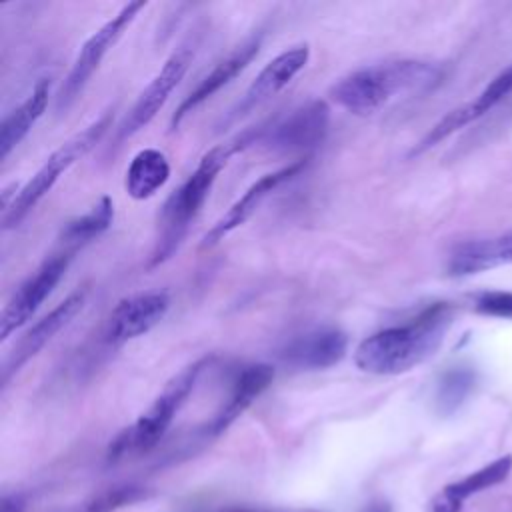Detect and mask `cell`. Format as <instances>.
<instances>
[{
    "instance_id": "1",
    "label": "cell",
    "mask_w": 512,
    "mask_h": 512,
    "mask_svg": "<svg viewBox=\"0 0 512 512\" xmlns=\"http://www.w3.org/2000/svg\"><path fill=\"white\" fill-rule=\"evenodd\" d=\"M452 318V306L436 302L408 324L390 326L364 338L354 350V362L362 372L374 376L404 374L440 348Z\"/></svg>"
},
{
    "instance_id": "2",
    "label": "cell",
    "mask_w": 512,
    "mask_h": 512,
    "mask_svg": "<svg viewBox=\"0 0 512 512\" xmlns=\"http://www.w3.org/2000/svg\"><path fill=\"white\" fill-rule=\"evenodd\" d=\"M252 142H254L252 134H242L236 140L210 148L200 158L198 166L186 178V182L176 192L170 194L160 214V226H158L154 250L150 254V266H158L166 262L178 250V246L182 244L188 232L190 222L198 216L218 174L224 170L230 156Z\"/></svg>"
},
{
    "instance_id": "3",
    "label": "cell",
    "mask_w": 512,
    "mask_h": 512,
    "mask_svg": "<svg viewBox=\"0 0 512 512\" xmlns=\"http://www.w3.org/2000/svg\"><path fill=\"white\" fill-rule=\"evenodd\" d=\"M436 66L420 60H396L360 68L330 88V98L344 110L366 116L378 112L396 94L430 88L438 80Z\"/></svg>"
},
{
    "instance_id": "4",
    "label": "cell",
    "mask_w": 512,
    "mask_h": 512,
    "mask_svg": "<svg viewBox=\"0 0 512 512\" xmlns=\"http://www.w3.org/2000/svg\"><path fill=\"white\" fill-rule=\"evenodd\" d=\"M212 358H200L190 366L182 368L176 376H172L162 392L154 398V402L138 416V420L124 428L108 446V462H116L124 458L128 452H148L154 448L166 430L170 428L174 416L184 406L188 396L192 394L200 374L210 366Z\"/></svg>"
},
{
    "instance_id": "5",
    "label": "cell",
    "mask_w": 512,
    "mask_h": 512,
    "mask_svg": "<svg viewBox=\"0 0 512 512\" xmlns=\"http://www.w3.org/2000/svg\"><path fill=\"white\" fill-rule=\"evenodd\" d=\"M110 124H112V112H106L98 120L88 124L82 132L66 140L60 148H56L44 160V164L34 172V176L20 188L10 208L2 212V228L4 230L16 228L36 208V204L54 188L60 176L100 142V138L110 128Z\"/></svg>"
},
{
    "instance_id": "6",
    "label": "cell",
    "mask_w": 512,
    "mask_h": 512,
    "mask_svg": "<svg viewBox=\"0 0 512 512\" xmlns=\"http://www.w3.org/2000/svg\"><path fill=\"white\" fill-rule=\"evenodd\" d=\"M146 8L144 0H134L128 2L120 8L116 16H112L106 24H102L80 48L58 96H56V108L62 112L66 110L84 90L92 74L98 70L100 62L108 54V50L120 40V36L126 32V28L134 22L138 12Z\"/></svg>"
},
{
    "instance_id": "7",
    "label": "cell",
    "mask_w": 512,
    "mask_h": 512,
    "mask_svg": "<svg viewBox=\"0 0 512 512\" xmlns=\"http://www.w3.org/2000/svg\"><path fill=\"white\" fill-rule=\"evenodd\" d=\"M72 254L74 250H66L50 256L30 278H26L18 286V290L10 296L0 314V342H6L12 332H16L34 316V312L64 276Z\"/></svg>"
},
{
    "instance_id": "8",
    "label": "cell",
    "mask_w": 512,
    "mask_h": 512,
    "mask_svg": "<svg viewBox=\"0 0 512 512\" xmlns=\"http://www.w3.org/2000/svg\"><path fill=\"white\" fill-rule=\"evenodd\" d=\"M330 122V108L324 100H310L280 122L270 126V130L260 134V140L278 152H308L324 142Z\"/></svg>"
},
{
    "instance_id": "9",
    "label": "cell",
    "mask_w": 512,
    "mask_h": 512,
    "mask_svg": "<svg viewBox=\"0 0 512 512\" xmlns=\"http://www.w3.org/2000/svg\"><path fill=\"white\" fill-rule=\"evenodd\" d=\"M192 60V50L188 46L178 48L170 54V58L164 62V66L156 72V76L148 82V86L138 94L134 106L128 110L126 118L122 120L118 128V138H130L138 130H142L164 106L172 90L180 84L184 78L188 66Z\"/></svg>"
},
{
    "instance_id": "10",
    "label": "cell",
    "mask_w": 512,
    "mask_h": 512,
    "mask_svg": "<svg viewBox=\"0 0 512 512\" xmlns=\"http://www.w3.org/2000/svg\"><path fill=\"white\" fill-rule=\"evenodd\" d=\"M306 166H308V156L306 158H298V160L290 162L288 166H282V168H278L274 172H268V174L260 176L256 182H252L246 188V192L204 234L200 246L202 248H210V246L218 244L220 240H224L232 230L242 226L278 186H282L284 182H288L294 176H298Z\"/></svg>"
},
{
    "instance_id": "11",
    "label": "cell",
    "mask_w": 512,
    "mask_h": 512,
    "mask_svg": "<svg viewBox=\"0 0 512 512\" xmlns=\"http://www.w3.org/2000/svg\"><path fill=\"white\" fill-rule=\"evenodd\" d=\"M170 298L164 290L142 292L120 300L108 316L106 342L120 346L150 332L168 312Z\"/></svg>"
},
{
    "instance_id": "12",
    "label": "cell",
    "mask_w": 512,
    "mask_h": 512,
    "mask_svg": "<svg viewBox=\"0 0 512 512\" xmlns=\"http://www.w3.org/2000/svg\"><path fill=\"white\" fill-rule=\"evenodd\" d=\"M86 288H80L66 296L60 304H56L46 316H42L32 328L24 332V336L18 340L14 350L10 352L8 360L2 368V386L8 384V380L30 360L34 358L64 326H68L74 316L84 308L86 302Z\"/></svg>"
},
{
    "instance_id": "13",
    "label": "cell",
    "mask_w": 512,
    "mask_h": 512,
    "mask_svg": "<svg viewBox=\"0 0 512 512\" xmlns=\"http://www.w3.org/2000/svg\"><path fill=\"white\" fill-rule=\"evenodd\" d=\"M348 350V336L334 326L314 328L288 340L280 360L296 370H326L338 364Z\"/></svg>"
},
{
    "instance_id": "14",
    "label": "cell",
    "mask_w": 512,
    "mask_h": 512,
    "mask_svg": "<svg viewBox=\"0 0 512 512\" xmlns=\"http://www.w3.org/2000/svg\"><path fill=\"white\" fill-rule=\"evenodd\" d=\"M262 44V36H250L246 42H242L232 54H228L224 60H220L190 92L188 96L180 102V106L176 108L170 126L178 128L182 124V120L194 112L202 102H206L208 98H212L218 90H222L226 84H230L258 54Z\"/></svg>"
},
{
    "instance_id": "15",
    "label": "cell",
    "mask_w": 512,
    "mask_h": 512,
    "mask_svg": "<svg viewBox=\"0 0 512 512\" xmlns=\"http://www.w3.org/2000/svg\"><path fill=\"white\" fill-rule=\"evenodd\" d=\"M308 60H310L308 44H296V46L280 52L250 82L248 90L244 92V96L236 108V114H246V112L254 110L256 106H260L262 102L270 100L274 94H278L282 88H286L300 74V70H304Z\"/></svg>"
},
{
    "instance_id": "16",
    "label": "cell",
    "mask_w": 512,
    "mask_h": 512,
    "mask_svg": "<svg viewBox=\"0 0 512 512\" xmlns=\"http://www.w3.org/2000/svg\"><path fill=\"white\" fill-rule=\"evenodd\" d=\"M274 380V368L266 362L246 364L238 370L228 400L222 408L214 414L212 422L208 424V432L212 436L222 434Z\"/></svg>"
},
{
    "instance_id": "17",
    "label": "cell",
    "mask_w": 512,
    "mask_h": 512,
    "mask_svg": "<svg viewBox=\"0 0 512 512\" xmlns=\"http://www.w3.org/2000/svg\"><path fill=\"white\" fill-rule=\"evenodd\" d=\"M502 264H512V232L460 244L448 260V274L470 276Z\"/></svg>"
},
{
    "instance_id": "18",
    "label": "cell",
    "mask_w": 512,
    "mask_h": 512,
    "mask_svg": "<svg viewBox=\"0 0 512 512\" xmlns=\"http://www.w3.org/2000/svg\"><path fill=\"white\" fill-rule=\"evenodd\" d=\"M50 78H40L28 98L8 112L0 126V160H4L30 132V128L44 114L50 98Z\"/></svg>"
},
{
    "instance_id": "19",
    "label": "cell",
    "mask_w": 512,
    "mask_h": 512,
    "mask_svg": "<svg viewBox=\"0 0 512 512\" xmlns=\"http://www.w3.org/2000/svg\"><path fill=\"white\" fill-rule=\"evenodd\" d=\"M170 178V162L158 148L140 150L126 168L124 188L134 200H148Z\"/></svg>"
},
{
    "instance_id": "20",
    "label": "cell",
    "mask_w": 512,
    "mask_h": 512,
    "mask_svg": "<svg viewBox=\"0 0 512 512\" xmlns=\"http://www.w3.org/2000/svg\"><path fill=\"white\" fill-rule=\"evenodd\" d=\"M114 222V202L110 196H102L94 206H90L88 212L72 218L66 222L62 230V242L64 244H84L100 234H104Z\"/></svg>"
},
{
    "instance_id": "21",
    "label": "cell",
    "mask_w": 512,
    "mask_h": 512,
    "mask_svg": "<svg viewBox=\"0 0 512 512\" xmlns=\"http://www.w3.org/2000/svg\"><path fill=\"white\" fill-rule=\"evenodd\" d=\"M476 384V372L468 366H454L446 370L436 386V410L442 416L454 414L470 396Z\"/></svg>"
},
{
    "instance_id": "22",
    "label": "cell",
    "mask_w": 512,
    "mask_h": 512,
    "mask_svg": "<svg viewBox=\"0 0 512 512\" xmlns=\"http://www.w3.org/2000/svg\"><path fill=\"white\" fill-rule=\"evenodd\" d=\"M148 496H150V490L146 486L126 482V484L104 488L98 494H92L90 498L82 500L80 504L66 508L64 512H116L124 506L146 500Z\"/></svg>"
},
{
    "instance_id": "23",
    "label": "cell",
    "mask_w": 512,
    "mask_h": 512,
    "mask_svg": "<svg viewBox=\"0 0 512 512\" xmlns=\"http://www.w3.org/2000/svg\"><path fill=\"white\" fill-rule=\"evenodd\" d=\"M512 472V456L506 454V456H500L496 460H492L490 464L474 470L472 474L448 484V488L460 498V500H466L478 492H484L492 486H498L502 484Z\"/></svg>"
},
{
    "instance_id": "24",
    "label": "cell",
    "mask_w": 512,
    "mask_h": 512,
    "mask_svg": "<svg viewBox=\"0 0 512 512\" xmlns=\"http://www.w3.org/2000/svg\"><path fill=\"white\" fill-rule=\"evenodd\" d=\"M474 308H476V312H480L484 316L512 320V292H504V290L482 292L476 296Z\"/></svg>"
},
{
    "instance_id": "25",
    "label": "cell",
    "mask_w": 512,
    "mask_h": 512,
    "mask_svg": "<svg viewBox=\"0 0 512 512\" xmlns=\"http://www.w3.org/2000/svg\"><path fill=\"white\" fill-rule=\"evenodd\" d=\"M464 500H460L448 486H444L428 506V512H462Z\"/></svg>"
},
{
    "instance_id": "26",
    "label": "cell",
    "mask_w": 512,
    "mask_h": 512,
    "mask_svg": "<svg viewBox=\"0 0 512 512\" xmlns=\"http://www.w3.org/2000/svg\"><path fill=\"white\" fill-rule=\"evenodd\" d=\"M28 496L24 492H8L0 500V512H26Z\"/></svg>"
},
{
    "instance_id": "27",
    "label": "cell",
    "mask_w": 512,
    "mask_h": 512,
    "mask_svg": "<svg viewBox=\"0 0 512 512\" xmlns=\"http://www.w3.org/2000/svg\"><path fill=\"white\" fill-rule=\"evenodd\" d=\"M238 512H324L316 508H294V506H278V508H260V510H238Z\"/></svg>"
},
{
    "instance_id": "28",
    "label": "cell",
    "mask_w": 512,
    "mask_h": 512,
    "mask_svg": "<svg viewBox=\"0 0 512 512\" xmlns=\"http://www.w3.org/2000/svg\"><path fill=\"white\" fill-rule=\"evenodd\" d=\"M362 512H392V508L388 502L378 500V502H370Z\"/></svg>"
}]
</instances>
